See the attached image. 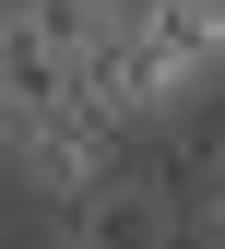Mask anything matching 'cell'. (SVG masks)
Here are the masks:
<instances>
[{"label":"cell","instance_id":"obj_4","mask_svg":"<svg viewBox=\"0 0 225 249\" xmlns=\"http://www.w3.org/2000/svg\"><path fill=\"white\" fill-rule=\"evenodd\" d=\"M0 154H12V178H24V190H48V202H83L95 178H107V131H95L83 107H59V119H24V131H0Z\"/></svg>","mask_w":225,"mask_h":249},{"label":"cell","instance_id":"obj_6","mask_svg":"<svg viewBox=\"0 0 225 249\" xmlns=\"http://www.w3.org/2000/svg\"><path fill=\"white\" fill-rule=\"evenodd\" d=\"M213 249H225V190H213Z\"/></svg>","mask_w":225,"mask_h":249},{"label":"cell","instance_id":"obj_1","mask_svg":"<svg viewBox=\"0 0 225 249\" xmlns=\"http://www.w3.org/2000/svg\"><path fill=\"white\" fill-rule=\"evenodd\" d=\"M0 107H12V131L71 107V0H12L0 12Z\"/></svg>","mask_w":225,"mask_h":249},{"label":"cell","instance_id":"obj_9","mask_svg":"<svg viewBox=\"0 0 225 249\" xmlns=\"http://www.w3.org/2000/svg\"><path fill=\"white\" fill-rule=\"evenodd\" d=\"M0 178H12V154H0Z\"/></svg>","mask_w":225,"mask_h":249},{"label":"cell","instance_id":"obj_8","mask_svg":"<svg viewBox=\"0 0 225 249\" xmlns=\"http://www.w3.org/2000/svg\"><path fill=\"white\" fill-rule=\"evenodd\" d=\"M0 131H12V107H0Z\"/></svg>","mask_w":225,"mask_h":249},{"label":"cell","instance_id":"obj_3","mask_svg":"<svg viewBox=\"0 0 225 249\" xmlns=\"http://www.w3.org/2000/svg\"><path fill=\"white\" fill-rule=\"evenodd\" d=\"M71 107L95 131H119L142 107V83H131V0H71Z\"/></svg>","mask_w":225,"mask_h":249},{"label":"cell","instance_id":"obj_7","mask_svg":"<svg viewBox=\"0 0 225 249\" xmlns=\"http://www.w3.org/2000/svg\"><path fill=\"white\" fill-rule=\"evenodd\" d=\"M202 12H213V24H225V0H202Z\"/></svg>","mask_w":225,"mask_h":249},{"label":"cell","instance_id":"obj_2","mask_svg":"<svg viewBox=\"0 0 225 249\" xmlns=\"http://www.w3.org/2000/svg\"><path fill=\"white\" fill-rule=\"evenodd\" d=\"M213 59H225V24L202 0H131V83H142V107L190 95Z\"/></svg>","mask_w":225,"mask_h":249},{"label":"cell","instance_id":"obj_5","mask_svg":"<svg viewBox=\"0 0 225 249\" xmlns=\"http://www.w3.org/2000/svg\"><path fill=\"white\" fill-rule=\"evenodd\" d=\"M71 249H166V202L154 178H95L71 202Z\"/></svg>","mask_w":225,"mask_h":249}]
</instances>
